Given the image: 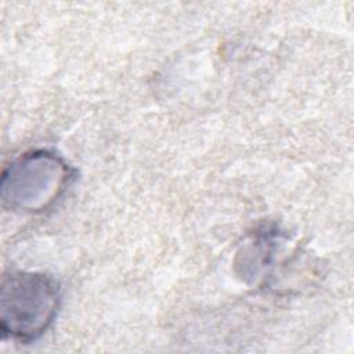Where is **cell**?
I'll use <instances>...</instances> for the list:
<instances>
[{
  "mask_svg": "<svg viewBox=\"0 0 354 354\" xmlns=\"http://www.w3.org/2000/svg\"><path fill=\"white\" fill-rule=\"evenodd\" d=\"M57 283L39 274H11L1 288V330L12 339L32 342L53 322L58 308Z\"/></svg>",
  "mask_w": 354,
  "mask_h": 354,
  "instance_id": "1",
  "label": "cell"
}]
</instances>
